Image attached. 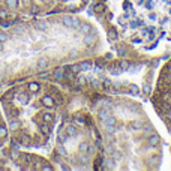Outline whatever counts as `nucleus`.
<instances>
[{"mask_svg": "<svg viewBox=\"0 0 171 171\" xmlns=\"http://www.w3.org/2000/svg\"><path fill=\"white\" fill-rule=\"evenodd\" d=\"M9 128H11V129H18V128H20V122H18V120H14V122H11Z\"/></svg>", "mask_w": 171, "mask_h": 171, "instance_id": "nucleus-14", "label": "nucleus"}, {"mask_svg": "<svg viewBox=\"0 0 171 171\" xmlns=\"http://www.w3.org/2000/svg\"><path fill=\"white\" fill-rule=\"evenodd\" d=\"M5 5H6V8H9V9H17L18 0H5Z\"/></svg>", "mask_w": 171, "mask_h": 171, "instance_id": "nucleus-9", "label": "nucleus"}, {"mask_svg": "<svg viewBox=\"0 0 171 171\" xmlns=\"http://www.w3.org/2000/svg\"><path fill=\"white\" fill-rule=\"evenodd\" d=\"M18 99H20L21 104H27L29 102V95H27V93H20V95H18Z\"/></svg>", "mask_w": 171, "mask_h": 171, "instance_id": "nucleus-11", "label": "nucleus"}, {"mask_svg": "<svg viewBox=\"0 0 171 171\" xmlns=\"http://www.w3.org/2000/svg\"><path fill=\"white\" fill-rule=\"evenodd\" d=\"M6 17H8V12L2 9V11H0V20H6Z\"/></svg>", "mask_w": 171, "mask_h": 171, "instance_id": "nucleus-17", "label": "nucleus"}, {"mask_svg": "<svg viewBox=\"0 0 171 171\" xmlns=\"http://www.w3.org/2000/svg\"><path fill=\"white\" fill-rule=\"evenodd\" d=\"M39 131H41V134L44 135V137H50V134H51V126H50V123H42L41 126H39Z\"/></svg>", "mask_w": 171, "mask_h": 171, "instance_id": "nucleus-4", "label": "nucleus"}, {"mask_svg": "<svg viewBox=\"0 0 171 171\" xmlns=\"http://www.w3.org/2000/svg\"><path fill=\"white\" fill-rule=\"evenodd\" d=\"M35 29L36 30H39V32H44V30H47L48 29V24L45 23V21H42V20H38V21H35Z\"/></svg>", "mask_w": 171, "mask_h": 171, "instance_id": "nucleus-5", "label": "nucleus"}, {"mask_svg": "<svg viewBox=\"0 0 171 171\" xmlns=\"http://www.w3.org/2000/svg\"><path fill=\"white\" fill-rule=\"evenodd\" d=\"M18 143H20V146H23V147H29V146H32V138L29 137L27 134H23L20 140H18Z\"/></svg>", "mask_w": 171, "mask_h": 171, "instance_id": "nucleus-3", "label": "nucleus"}, {"mask_svg": "<svg viewBox=\"0 0 171 171\" xmlns=\"http://www.w3.org/2000/svg\"><path fill=\"white\" fill-rule=\"evenodd\" d=\"M2 26H3V27H9V26H11V23H2Z\"/></svg>", "mask_w": 171, "mask_h": 171, "instance_id": "nucleus-19", "label": "nucleus"}, {"mask_svg": "<svg viewBox=\"0 0 171 171\" xmlns=\"http://www.w3.org/2000/svg\"><path fill=\"white\" fill-rule=\"evenodd\" d=\"M42 105H44V107H47V108H53V107L56 105V101H54V98H53V96L45 95V96L42 98Z\"/></svg>", "mask_w": 171, "mask_h": 171, "instance_id": "nucleus-2", "label": "nucleus"}, {"mask_svg": "<svg viewBox=\"0 0 171 171\" xmlns=\"http://www.w3.org/2000/svg\"><path fill=\"white\" fill-rule=\"evenodd\" d=\"M23 159H24V161H26L27 164H30L33 158H32V156H30V155H29V153H24V155H23Z\"/></svg>", "mask_w": 171, "mask_h": 171, "instance_id": "nucleus-15", "label": "nucleus"}, {"mask_svg": "<svg viewBox=\"0 0 171 171\" xmlns=\"http://www.w3.org/2000/svg\"><path fill=\"white\" fill-rule=\"evenodd\" d=\"M47 66H48V59H47V57H41V59L38 60L36 68L38 69H47Z\"/></svg>", "mask_w": 171, "mask_h": 171, "instance_id": "nucleus-8", "label": "nucleus"}, {"mask_svg": "<svg viewBox=\"0 0 171 171\" xmlns=\"http://www.w3.org/2000/svg\"><path fill=\"white\" fill-rule=\"evenodd\" d=\"M9 156H11L12 161H18V159H20V152H18L17 149H12L11 153H9Z\"/></svg>", "mask_w": 171, "mask_h": 171, "instance_id": "nucleus-10", "label": "nucleus"}, {"mask_svg": "<svg viewBox=\"0 0 171 171\" xmlns=\"http://www.w3.org/2000/svg\"><path fill=\"white\" fill-rule=\"evenodd\" d=\"M8 39H9V36H8V35L3 33V32H0V41H2V42H6Z\"/></svg>", "mask_w": 171, "mask_h": 171, "instance_id": "nucleus-16", "label": "nucleus"}, {"mask_svg": "<svg viewBox=\"0 0 171 171\" xmlns=\"http://www.w3.org/2000/svg\"><path fill=\"white\" fill-rule=\"evenodd\" d=\"M2 50H3V42L0 41V51H2Z\"/></svg>", "mask_w": 171, "mask_h": 171, "instance_id": "nucleus-20", "label": "nucleus"}, {"mask_svg": "<svg viewBox=\"0 0 171 171\" xmlns=\"http://www.w3.org/2000/svg\"><path fill=\"white\" fill-rule=\"evenodd\" d=\"M27 89H29V92H32V93H38L39 89H41V86H39V83H36V81H32V83L27 84Z\"/></svg>", "mask_w": 171, "mask_h": 171, "instance_id": "nucleus-7", "label": "nucleus"}, {"mask_svg": "<svg viewBox=\"0 0 171 171\" xmlns=\"http://www.w3.org/2000/svg\"><path fill=\"white\" fill-rule=\"evenodd\" d=\"M14 96H15V93H14L12 90H9V92L3 96V99H5V101H12V99H14Z\"/></svg>", "mask_w": 171, "mask_h": 171, "instance_id": "nucleus-12", "label": "nucleus"}, {"mask_svg": "<svg viewBox=\"0 0 171 171\" xmlns=\"http://www.w3.org/2000/svg\"><path fill=\"white\" fill-rule=\"evenodd\" d=\"M2 78H3V74H2V72H0V80H2Z\"/></svg>", "mask_w": 171, "mask_h": 171, "instance_id": "nucleus-21", "label": "nucleus"}, {"mask_svg": "<svg viewBox=\"0 0 171 171\" xmlns=\"http://www.w3.org/2000/svg\"><path fill=\"white\" fill-rule=\"evenodd\" d=\"M113 14L120 35L138 48L171 42V0H114Z\"/></svg>", "mask_w": 171, "mask_h": 171, "instance_id": "nucleus-1", "label": "nucleus"}, {"mask_svg": "<svg viewBox=\"0 0 171 171\" xmlns=\"http://www.w3.org/2000/svg\"><path fill=\"white\" fill-rule=\"evenodd\" d=\"M6 137H8V129L5 126H0V140H3Z\"/></svg>", "mask_w": 171, "mask_h": 171, "instance_id": "nucleus-13", "label": "nucleus"}, {"mask_svg": "<svg viewBox=\"0 0 171 171\" xmlns=\"http://www.w3.org/2000/svg\"><path fill=\"white\" fill-rule=\"evenodd\" d=\"M21 2H23V6H29L32 3V0H21Z\"/></svg>", "mask_w": 171, "mask_h": 171, "instance_id": "nucleus-18", "label": "nucleus"}, {"mask_svg": "<svg viewBox=\"0 0 171 171\" xmlns=\"http://www.w3.org/2000/svg\"><path fill=\"white\" fill-rule=\"evenodd\" d=\"M42 120L45 123H53L54 122V114L50 113V111H45V113H42Z\"/></svg>", "mask_w": 171, "mask_h": 171, "instance_id": "nucleus-6", "label": "nucleus"}]
</instances>
